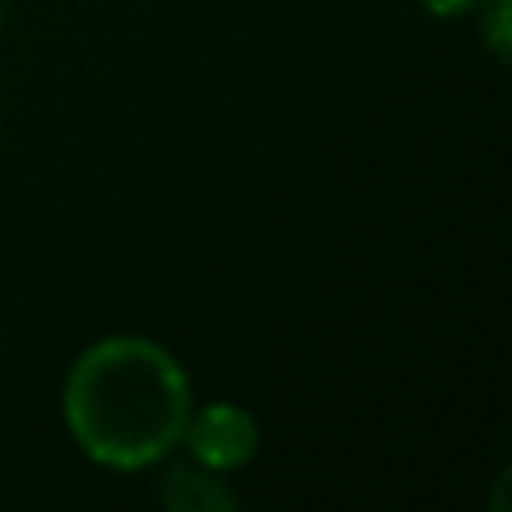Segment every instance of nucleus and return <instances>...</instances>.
<instances>
[{"mask_svg":"<svg viewBox=\"0 0 512 512\" xmlns=\"http://www.w3.org/2000/svg\"><path fill=\"white\" fill-rule=\"evenodd\" d=\"M60 400L76 448L112 472H136L168 456L192 412L180 360L132 332L88 344L72 360Z\"/></svg>","mask_w":512,"mask_h":512,"instance_id":"f257e3e1","label":"nucleus"},{"mask_svg":"<svg viewBox=\"0 0 512 512\" xmlns=\"http://www.w3.org/2000/svg\"><path fill=\"white\" fill-rule=\"evenodd\" d=\"M420 8L424 12H432V16H464V12H476L480 8V0H420Z\"/></svg>","mask_w":512,"mask_h":512,"instance_id":"39448f33","label":"nucleus"},{"mask_svg":"<svg viewBox=\"0 0 512 512\" xmlns=\"http://www.w3.org/2000/svg\"><path fill=\"white\" fill-rule=\"evenodd\" d=\"M480 40L504 64L512 52V0H480Z\"/></svg>","mask_w":512,"mask_h":512,"instance_id":"20e7f679","label":"nucleus"},{"mask_svg":"<svg viewBox=\"0 0 512 512\" xmlns=\"http://www.w3.org/2000/svg\"><path fill=\"white\" fill-rule=\"evenodd\" d=\"M160 504L172 512H236V492L208 468H172L160 484Z\"/></svg>","mask_w":512,"mask_h":512,"instance_id":"7ed1b4c3","label":"nucleus"},{"mask_svg":"<svg viewBox=\"0 0 512 512\" xmlns=\"http://www.w3.org/2000/svg\"><path fill=\"white\" fill-rule=\"evenodd\" d=\"M192 452V460L208 472H236L244 468L256 448H260V428L256 416L232 400H216L204 404L200 412H188L184 436H180Z\"/></svg>","mask_w":512,"mask_h":512,"instance_id":"f03ea898","label":"nucleus"}]
</instances>
